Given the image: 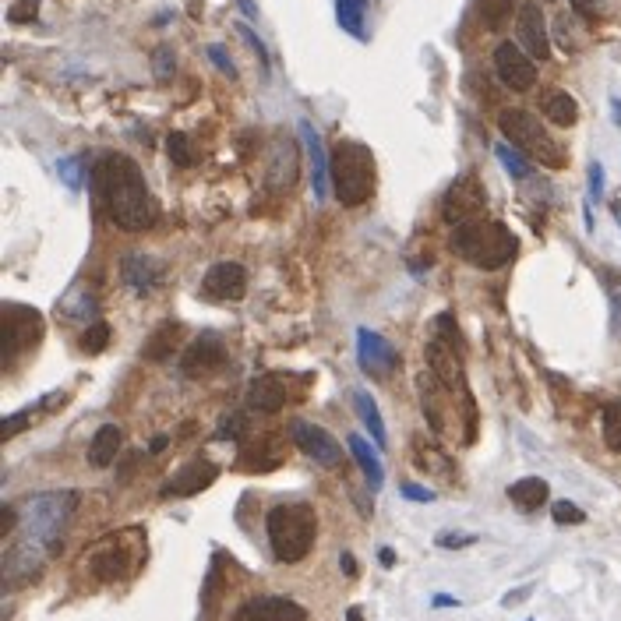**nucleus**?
<instances>
[{
    "label": "nucleus",
    "mask_w": 621,
    "mask_h": 621,
    "mask_svg": "<svg viewBox=\"0 0 621 621\" xmlns=\"http://www.w3.org/2000/svg\"><path fill=\"white\" fill-rule=\"evenodd\" d=\"M96 195L103 202L110 223H117L120 230L142 233L149 226H156L159 205L152 198L149 184H145L142 170L131 156H103L96 166Z\"/></svg>",
    "instance_id": "nucleus-1"
},
{
    "label": "nucleus",
    "mask_w": 621,
    "mask_h": 621,
    "mask_svg": "<svg viewBox=\"0 0 621 621\" xmlns=\"http://www.w3.org/2000/svg\"><path fill=\"white\" fill-rule=\"evenodd\" d=\"M452 251L463 262L477 265L484 272H494V269H505L516 258L519 240L498 219H473V223L452 226Z\"/></svg>",
    "instance_id": "nucleus-2"
},
{
    "label": "nucleus",
    "mask_w": 621,
    "mask_h": 621,
    "mask_svg": "<svg viewBox=\"0 0 621 621\" xmlns=\"http://www.w3.org/2000/svg\"><path fill=\"white\" fill-rule=\"evenodd\" d=\"M265 530H269V544L283 565H297L304 562L311 547H315V533H318V516L311 505L304 502H286L276 505L265 519Z\"/></svg>",
    "instance_id": "nucleus-3"
},
{
    "label": "nucleus",
    "mask_w": 621,
    "mask_h": 621,
    "mask_svg": "<svg viewBox=\"0 0 621 621\" xmlns=\"http://www.w3.org/2000/svg\"><path fill=\"white\" fill-rule=\"evenodd\" d=\"M329 173H332V191H336L339 205L346 209H357L367 198L375 195L378 184V170H375V156L371 149L360 142H336L329 159Z\"/></svg>",
    "instance_id": "nucleus-4"
},
{
    "label": "nucleus",
    "mask_w": 621,
    "mask_h": 621,
    "mask_svg": "<svg viewBox=\"0 0 621 621\" xmlns=\"http://www.w3.org/2000/svg\"><path fill=\"white\" fill-rule=\"evenodd\" d=\"M78 509V494L75 491H46L29 498L25 505V537L43 544L46 551H53L60 540V533L68 530L71 516Z\"/></svg>",
    "instance_id": "nucleus-5"
},
{
    "label": "nucleus",
    "mask_w": 621,
    "mask_h": 621,
    "mask_svg": "<svg viewBox=\"0 0 621 621\" xmlns=\"http://www.w3.org/2000/svg\"><path fill=\"white\" fill-rule=\"evenodd\" d=\"M498 128H502L505 142L516 145L526 156H533L540 166H551V170H562L565 166L562 145L547 135V128L530 110H505L502 117H498Z\"/></svg>",
    "instance_id": "nucleus-6"
},
{
    "label": "nucleus",
    "mask_w": 621,
    "mask_h": 621,
    "mask_svg": "<svg viewBox=\"0 0 621 621\" xmlns=\"http://www.w3.org/2000/svg\"><path fill=\"white\" fill-rule=\"evenodd\" d=\"M145 551V537L138 530H120L117 537H106L89 554V572L103 583H117V579L131 576L138 565V554Z\"/></svg>",
    "instance_id": "nucleus-7"
},
{
    "label": "nucleus",
    "mask_w": 621,
    "mask_h": 621,
    "mask_svg": "<svg viewBox=\"0 0 621 621\" xmlns=\"http://www.w3.org/2000/svg\"><path fill=\"white\" fill-rule=\"evenodd\" d=\"M494 71H498L505 89L512 92H530L537 85V64L516 43H498V50H494Z\"/></svg>",
    "instance_id": "nucleus-8"
},
{
    "label": "nucleus",
    "mask_w": 621,
    "mask_h": 621,
    "mask_svg": "<svg viewBox=\"0 0 621 621\" xmlns=\"http://www.w3.org/2000/svg\"><path fill=\"white\" fill-rule=\"evenodd\" d=\"M290 438L297 442V449L315 459L318 466H329L332 470V466L343 463V449H339V442L325 431V427L307 424V420H290Z\"/></svg>",
    "instance_id": "nucleus-9"
},
{
    "label": "nucleus",
    "mask_w": 621,
    "mask_h": 621,
    "mask_svg": "<svg viewBox=\"0 0 621 621\" xmlns=\"http://www.w3.org/2000/svg\"><path fill=\"white\" fill-rule=\"evenodd\" d=\"M357 364L360 371H367L371 378H389L399 364L396 346L385 336H378L375 329H357Z\"/></svg>",
    "instance_id": "nucleus-10"
},
{
    "label": "nucleus",
    "mask_w": 621,
    "mask_h": 621,
    "mask_svg": "<svg viewBox=\"0 0 621 621\" xmlns=\"http://www.w3.org/2000/svg\"><path fill=\"white\" fill-rule=\"evenodd\" d=\"M46 547L36 544V540L22 537L18 544H11L8 551H4V583L8 586H22L29 583V579H36L39 572H43L46 565Z\"/></svg>",
    "instance_id": "nucleus-11"
},
{
    "label": "nucleus",
    "mask_w": 621,
    "mask_h": 621,
    "mask_svg": "<svg viewBox=\"0 0 621 621\" xmlns=\"http://www.w3.org/2000/svg\"><path fill=\"white\" fill-rule=\"evenodd\" d=\"M484 188H480V180L473 177H459L456 184L449 188V195H445V219H449L452 226H463V223H473V219H484L480 212H484Z\"/></svg>",
    "instance_id": "nucleus-12"
},
{
    "label": "nucleus",
    "mask_w": 621,
    "mask_h": 621,
    "mask_svg": "<svg viewBox=\"0 0 621 621\" xmlns=\"http://www.w3.org/2000/svg\"><path fill=\"white\" fill-rule=\"evenodd\" d=\"M39 315L29 307H4V367L15 360L18 350L29 346V339H39Z\"/></svg>",
    "instance_id": "nucleus-13"
},
{
    "label": "nucleus",
    "mask_w": 621,
    "mask_h": 621,
    "mask_svg": "<svg viewBox=\"0 0 621 621\" xmlns=\"http://www.w3.org/2000/svg\"><path fill=\"white\" fill-rule=\"evenodd\" d=\"M233 621H307V611L290 597H255L237 607Z\"/></svg>",
    "instance_id": "nucleus-14"
},
{
    "label": "nucleus",
    "mask_w": 621,
    "mask_h": 621,
    "mask_svg": "<svg viewBox=\"0 0 621 621\" xmlns=\"http://www.w3.org/2000/svg\"><path fill=\"white\" fill-rule=\"evenodd\" d=\"M516 36L519 46L530 53L533 60H547L551 57V39H547V22H544V11L537 4H523L516 18Z\"/></svg>",
    "instance_id": "nucleus-15"
},
{
    "label": "nucleus",
    "mask_w": 621,
    "mask_h": 621,
    "mask_svg": "<svg viewBox=\"0 0 621 621\" xmlns=\"http://www.w3.org/2000/svg\"><path fill=\"white\" fill-rule=\"evenodd\" d=\"M202 290L212 300H240L247 293V269L237 262H216L205 272Z\"/></svg>",
    "instance_id": "nucleus-16"
},
{
    "label": "nucleus",
    "mask_w": 621,
    "mask_h": 621,
    "mask_svg": "<svg viewBox=\"0 0 621 621\" xmlns=\"http://www.w3.org/2000/svg\"><path fill=\"white\" fill-rule=\"evenodd\" d=\"M219 477V466L209 463V459H195L188 463L180 473H173L163 484V498H188V494H198L205 487H212Z\"/></svg>",
    "instance_id": "nucleus-17"
},
{
    "label": "nucleus",
    "mask_w": 621,
    "mask_h": 621,
    "mask_svg": "<svg viewBox=\"0 0 621 621\" xmlns=\"http://www.w3.org/2000/svg\"><path fill=\"white\" fill-rule=\"evenodd\" d=\"M226 360V346L219 336H212V332H205V336H198L195 343L188 346V353H184V360H180V371L191 378L205 375V371H216L219 364Z\"/></svg>",
    "instance_id": "nucleus-18"
},
{
    "label": "nucleus",
    "mask_w": 621,
    "mask_h": 621,
    "mask_svg": "<svg viewBox=\"0 0 621 621\" xmlns=\"http://www.w3.org/2000/svg\"><path fill=\"white\" fill-rule=\"evenodd\" d=\"M300 142H304L307 149V159H311V184H315V198L318 202H325L329 198V159H325V149H322V135L315 131V124L311 120H300Z\"/></svg>",
    "instance_id": "nucleus-19"
},
{
    "label": "nucleus",
    "mask_w": 621,
    "mask_h": 621,
    "mask_svg": "<svg viewBox=\"0 0 621 621\" xmlns=\"http://www.w3.org/2000/svg\"><path fill=\"white\" fill-rule=\"evenodd\" d=\"M247 406L258 413H276L286 406V385L279 375H258L247 385Z\"/></svg>",
    "instance_id": "nucleus-20"
},
{
    "label": "nucleus",
    "mask_w": 621,
    "mask_h": 621,
    "mask_svg": "<svg viewBox=\"0 0 621 621\" xmlns=\"http://www.w3.org/2000/svg\"><path fill=\"white\" fill-rule=\"evenodd\" d=\"M120 276H124V283H128L135 293H149L152 286L163 279V265L149 255H124V262H120Z\"/></svg>",
    "instance_id": "nucleus-21"
},
{
    "label": "nucleus",
    "mask_w": 621,
    "mask_h": 621,
    "mask_svg": "<svg viewBox=\"0 0 621 621\" xmlns=\"http://www.w3.org/2000/svg\"><path fill=\"white\" fill-rule=\"evenodd\" d=\"M540 113H544V120L558 124V128H572L579 120V103L565 89H547L540 96Z\"/></svg>",
    "instance_id": "nucleus-22"
},
{
    "label": "nucleus",
    "mask_w": 621,
    "mask_h": 621,
    "mask_svg": "<svg viewBox=\"0 0 621 621\" xmlns=\"http://www.w3.org/2000/svg\"><path fill=\"white\" fill-rule=\"evenodd\" d=\"M353 410H357L360 424L367 427V434L375 438L378 449H385V445H389V438H385V420H382V410H378L375 396H371V392H364V389H357V392H353Z\"/></svg>",
    "instance_id": "nucleus-23"
},
{
    "label": "nucleus",
    "mask_w": 621,
    "mask_h": 621,
    "mask_svg": "<svg viewBox=\"0 0 621 621\" xmlns=\"http://www.w3.org/2000/svg\"><path fill=\"white\" fill-rule=\"evenodd\" d=\"M120 442H124L120 427L117 424H103L96 431V438H92V445H89V463L96 466V470L110 466L113 459H117V452H120Z\"/></svg>",
    "instance_id": "nucleus-24"
},
{
    "label": "nucleus",
    "mask_w": 621,
    "mask_h": 621,
    "mask_svg": "<svg viewBox=\"0 0 621 621\" xmlns=\"http://www.w3.org/2000/svg\"><path fill=\"white\" fill-rule=\"evenodd\" d=\"M547 494H551V487H547L544 477H523V480H516V484L509 487L512 505L523 509V512H537L540 505L547 502Z\"/></svg>",
    "instance_id": "nucleus-25"
},
{
    "label": "nucleus",
    "mask_w": 621,
    "mask_h": 621,
    "mask_svg": "<svg viewBox=\"0 0 621 621\" xmlns=\"http://www.w3.org/2000/svg\"><path fill=\"white\" fill-rule=\"evenodd\" d=\"M350 452H353V459H357V466L364 470V477H367V484L371 487H382V480H385V470H382V459H378V452L371 449V445L360 438V434H353L350 442Z\"/></svg>",
    "instance_id": "nucleus-26"
},
{
    "label": "nucleus",
    "mask_w": 621,
    "mask_h": 621,
    "mask_svg": "<svg viewBox=\"0 0 621 621\" xmlns=\"http://www.w3.org/2000/svg\"><path fill=\"white\" fill-rule=\"evenodd\" d=\"M364 11H367V0H336L339 29H346L353 39H364Z\"/></svg>",
    "instance_id": "nucleus-27"
},
{
    "label": "nucleus",
    "mask_w": 621,
    "mask_h": 621,
    "mask_svg": "<svg viewBox=\"0 0 621 621\" xmlns=\"http://www.w3.org/2000/svg\"><path fill=\"white\" fill-rule=\"evenodd\" d=\"M494 156H498V163H502L505 170H509L512 180H526V177H530V163H526V156L516 149V145H509V142L494 145Z\"/></svg>",
    "instance_id": "nucleus-28"
},
{
    "label": "nucleus",
    "mask_w": 621,
    "mask_h": 621,
    "mask_svg": "<svg viewBox=\"0 0 621 621\" xmlns=\"http://www.w3.org/2000/svg\"><path fill=\"white\" fill-rule=\"evenodd\" d=\"M180 325L173 322V325H163L159 329V336H152L149 339V346H145V360H163V357H170V350H173V343L180 339Z\"/></svg>",
    "instance_id": "nucleus-29"
},
{
    "label": "nucleus",
    "mask_w": 621,
    "mask_h": 621,
    "mask_svg": "<svg viewBox=\"0 0 621 621\" xmlns=\"http://www.w3.org/2000/svg\"><path fill=\"white\" fill-rule=\"evenodd\" d=\"M166 156H170L173 166H180V170H188L191 163H195V152H191V138L180 135V131H173L170 138H166Z\"/></svg>",
    "instance_id": "nucleus-30"
},
{
    "label": "nucleus",
    "mask_w": 621,
    "mask_h": 621,
    "mask_svg": "<svg viewBox=\"0 0 621 621\" xmlns=\"http://www.w3.org/2000/svg\"><path fill=\"white\" fill-rule=\"evenodd\" d=\"M512 15V0H480V22L487 29H502Z\"/></svg>",
    "instance_id": "nucleus-31"
},
{
    "label": "nucleus",
    "mask_w": 621,
    "mask_h": 621,
    "mask_svg": "<svg viewBox=\"0 0 621 621\" xmlns=\"http://www.w3.org/2000/svg\"><path fill=\"white\" fill-rule=\"evenodd\" d=\"M604 442L614 452H621V399L604 406Z\"/></svg>",
    "instance_id": "nucleus-32"
},
{
    "label": "nucleus",
    "mask_w": 621,
    "mask_h": 621,
    "mask_svg": "<svg viewBox=\"0 0 621 621\" xmlns=\"http://www.w3.org/2000/svg\"><path fill=\"white\" fill-rule=\"evenodd\" d=\"M106 343H110V325L106 322H96V325L85 329V336H82V350L85 353H103Z\"/></svg>",
    "instance_id": "nucleus-33"
},
{
    "label": "nucleus",
    "mask_w": 621,
    "mask_h": 621,
    "mask_svg": "<svg viewBox=\"0 0 621 621\" xmlns=\"http://www.w3.org/2000/svg\"><path fill=\"white\" fill-rule=\"evenodd\" d=\"M551 516H554V523H562V526H579V523H586V512L579 509V505H572V502H554Z\"/></svg>",
    "instance_id": "nucleus-34"
},
{
    "label": "nucleus",
    "mask_w": 621,
    "mask_h": 621,
    "mask_svg": "<svg viewBox=\"0 0 621 621\" xmlns=\"http://www.w3.org/2000/svg\"><path fill=\"white\" fill-rule=\"evenodd\" d=\"M57 173L64 177V184H68L71 191L82 188V163H78V159H57Z\"/></svg>",
    "instance_id": "nucleus-35"
},
{
    "label": "nucleus",
    "mask_w": 621,
    "mask_h": 621,
    "mask_svg": "<svg viewBox=\"0 0 621 621\" xmlns=\"http://www.w3.org/2000/svg\"><path fill=\"white\" fill-rule=\"evenodd\" d=\"M36 15H39V0H18L15 8L8 11V22H11V25L36 22Z\"/></svg>",
    "instance_id": "nucleus-36"
},
{
    "label": "nucleus",
    "mask_w": 621,
    "mask_h": 621,
    "mask_svg": "<svg viewBox=\"0 0 621 621\" xmlns=\"http://www.w3.org/2000/svg\"><path fill=\"white\" fill-rule=\"evenodd\" d=\"M205 53H209V60H212V64H216L219 71H223L226 78H237V68H233V60H230V53H226V46L212 43Z\"/></svg>",
    "instance_id": "nucleus-37"
},
{
    "label": "nucleus",
    "mask_w": 621,
    "mask_h": 621,
    "mask_svg": "<svg viewBox=\"0 0 621 621\" xmlns=\"http://www.w3.org/2000/svg\"><path fill=\"white\" fill-rule=\"evenodd\" d=\"M470 544H477L473 533H438V547H445V551H456V547H470Z\"/></svg>",
    "instance_id": "nucleus-38"
},
{
    "label": "nucleus",
    "mask_w": 621,
    "mask_h": 621,
    "mask_svg": "<svg viewBox=\"0 0 621 621\" xmlns=\"http://www.w3.org/2000/svg\"><path fill=\"white\" fill-rule=\"evenodd\" d=\"M607 297H611V322H614V336L621 339V283L607 286Z\"/></svg>",
    "instance_id": "nucleus-39"
},
{
    "label": "nucleus",
    "mask_w": 621,
    "mask_h": 621,
    "mask_svg": "<svg viewBox=\"0 0 621 621\" xmlns=\"http://www.w3.org/2000/svg\"><path fill=\"white\" fill-rule=\"evenodd\" d=\"M600 195H604V166L590 163V202H600Z\"/></svg>",
    "instance_id": "nucleus-40"
},
{
    "label": "nucleus",
    "mask_w": 621,
    "mask_h": 621,
    "mask_svg": "<svg viewBox=\"0 0 621 621\" xmlns=\"http://www.w3.org/2000/svg\"><path fill=\"white\" fill-rule=\"evenodd\" d=\"M170 75H173V53L156 50V78L159 82H170Z\"/></svg>",
    "instance_id": "nucleus-41"
},
{
    "label": "nucleus",
    "mask_w": 621,
    "mask_h": 621,
    "mask_svg": "<svg viewBox=\"0 0 621 621\" xmlns=\"http://www.w3.org/2000/svg\"><path fill=\"white\" fill-rule=\"evenodd\" d=\"M32 420V413L29 410H22V413H11L8 420H4V438H15L18 431H22L25 424Z\"/></svg>",
    "instance_id": "nucleus-42"
},
{
    "label": "nucleus",
    "mask_w": 621,
    "mask_h": 621,
    "mask_svg": "<svg viewBox=\"0 0 621 621\" xmlns=\"http://www.w3.org/2000/svg\"><path fill=\"white\" fill-rule=\"evenodd\" d=\"M240 36H244V39H247V43L255 46L258 60H262V68H269V50H265V43H262V39H258V36H255V32L247 29V25H240Z\"/></svg>",
    "instance_id": "nucleus-43"
},
{
    "label": "nucleus",
    "mask_w": 621,
    "mask_h": 621,
    "mask_svg": "<svg viewBox=\"0 0 621 621\" xmlns=\"http://www.w3.org/2000/svg\"><path fill=\"white\" fill-rule=\"evenodd\" d=\"M403 498H410V502H434V491H427L420 484H403Z\"/></svg>",
    "instance_id": "nucleus-44"
},
{
    "label": "nucleus",
    "mask_w": 621,
    "mask_h": 621,
    "mask_svg": "<svg viewBox=\"0 0 621 621\" xmlns=\"http://www.w3.org/2000/svg\"><path fill=\"white\" fill-rule=\"evenodd\" d=\"M237 427H240V417H223L219 420V431H216V438H237Z\"/></svg>",
    "instance_id": "nucleus-45"
},
{
    "label": "nucleus",
    "mask_w": 621,
    "mask_h": 621,
    "mask_svg": "<svg viewBox=\"0 0 621 621\" xmlns=\"http://www.w3.org/2000/svg\"><path fill=\"white\" fill-rule=\"evenodd\" d=\"M0 516H4V519H0V537H8V533L11 530H15V509H11V505H4V512H0Z\"/></svg>",
    "instance_id": "nucleus-46"
},
{
    "label": "nucleus",
    "mask_w": 621,
    "mask_h": 621,
    "mask_svg": "<svg viewBox=\"0 0 621 621\" xmlns=\"http://www.w3.org/2000/svg\"><path fill=\"white\" fill-rule=\"evenodd\" d=\"M572 8H576L579 15H586V18L597 15V4H593V0H572Z\"/></svg>",
    "instance_id": "nucleus-47"
},
{
    "label": "nucleus",
    "mask_w": 621,
    "mask_h": 621,
    "mask_svg": "<svg viewBox=\"0 0 621 621\" xmlns=\"http://www.w3.org/2000/svg\"><path fill=\"white\" fill-rule=\"evenodd\" d=\"M378 562H382L385 569H392V565H396V551H392V547H382V551H378Z\"/></svg>",
    "instance_id": "nucleus-48"
},
{
    "label": "nucleus",
    "mask_w": 621,
    "mask_h": 621,
    "mask_svg": "<svg viewBox=\"0 0 621 621\" xmlns=\"http://www.w3.org/2000/svg\"><path fill=\"white\" fill-rule=\"evenodd\" d=\"M459 600L456 597H449V593H438V597H434V607H456Z\"/></svg>",
    "instance_id": "nucleus-49"
},
{
    "label": "nucleus",
    "mask_w": 621,
    "mask_h": 621,
    "mask_svg": "<svg viewBox=\"0 0 621 621\" xmlns=\"http://www.w3.org/2000/svg\"><path fill=\"white\" fill-rule=\"evenodd\" d=\"M237 4H240V11H244L247 18H258V8L251 4V0H237Z\"/></svg>",
    "instance_id": "nucleus-50"
},
{
    "label": "nucleus",
    "mask_w": 621,
    "mask_h": 621,
    "mask_svg": "<svg viewBox=\"0 0 621 621\" xmlns=\"http://www.w3.org/2000/svg\"><path fill=\"white\" fill-rule=\"evenodd\" d=\"M343 572L346 576H357V562H353L350 554H343Z\"/></svg>",
    "instance_id": "nucleus-51"
},
{
    "label": "nucleus",
    "mask_w": 621,
    "mask_h": 621,
    "mask_svg": "<svg viewBox=\"0 0 621 621\" xmlns=\"http://www.w3.org/2000/svg\"><path fill=\"white\" fill-rule=\"evenodd\" d=\"M166 445H170V438H156V442L149 445V452H163Z\"/></svg>",
    "instance_id": "nucleus-52"
},
{
    "label": "nucleus",
    "mask_w": 621,
    "mask_h": 621,
    "mask_svg": "<svg viewBox=\"0 0 621 621\" xmlns=\"http://www.w3.org/2000/svg\"><path fill=\"white\" fill-rule=\"evenodd\" d=\"M611 110H614V124H621V99H611Z\"/></svg>",
    "instance_id": "nucleus-53"
},
{
    "label": "nucleus",
    "mask_w": 621,
    "mask_h": 621,
    "mask_svg": "<svg viewBox=\"0 0 621 621\" xmlns=\"http://www.w3.org/2000/svg\"><path fill=\"white\" fill-rule=\"evenodd\" d=\"M346 621H364V614H360V607H350V611H346Z\"/></svg>",
    "instance_id": "nucleus-54"
}]
</instances>
